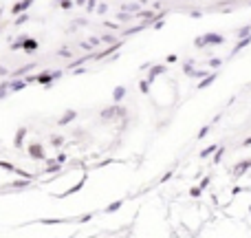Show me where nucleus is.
Masks as SVG:
<instances>
[{"mask_svg": "<svg viewBox=\"0 0 251 238\" xmlns=\"http://www.w3.org/2000/svg\"><path fill=\"white\" fill-rule=\"evenodd\" d=\"M221 35H207V38H201L199 40V44H205V42H221Z\"/></svg>", "mask_w": 251, "mask_h": 238, "instance_id": "f257e3e1", "label": "nucleus"}]
</instances>
